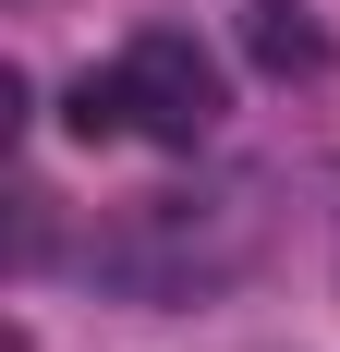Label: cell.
Returning a JSON list of instances; mask_svg holds the SVG:
<instances>
[{"label":"cell","mask_w":340,"mask_h":352,"mask_svg":"<svg viewBox=\"0 0 340 352\" xmlns=\"http://www.w3.org/2000/svg\"><path fill=\"white\" fill-rule=\"evenodd\" d=\"M268 219H255V182H219V195H146L122 207V231L98 243V280H122L134 304H182V292H219L231 267H255Z\"/></svg>","instance_id":"6da1fadb"},{"label":"cell","mask_w":340,"mask_h":352,"mask_svg":"<svg viewBox=\"0 0 340 352\" xmlns=\"http://www.w3.org/2000/svg\"><path fill=\"white\" fill-rule=\"evenodd\" d=\"M122 98H134V134L146 146H182V158H195V146L219 134V109H231V73H219L206 36L146 25L134 49H122Z\"/></svg>","instance_id":"7a4b0ae2"},{"label":"cell","mask_w":340,"mask_h":352,"mask_svg":"<svg viewBox=\"0 0 340 352\" xmlns=\"http://www.w3.org/2000/svg\"><path fill=\"white\" fill-rule=\"evenodd\" d=\"M243 49H255V61H268L279 85H304V73H328V25H316V12H292V0H268V12L243 25Z\"/></svg>","instance_id":"3957f363"},{"label":"cell","mask_w":340,"mask_h":352,"mask_svg":"<svg viewBox=\"0 0 340 352\" xmlns=\"http://www.w3.org/2000/svg\"><path fill=\"white\" fill-rule=\"evenodd\" d=\"M61 122H73L85 146H109V134H134V98H122V61H109V73H85V85L61 98Z\"/></svg>","instance_id":"277c9868"}]
</instances>
